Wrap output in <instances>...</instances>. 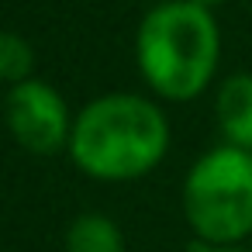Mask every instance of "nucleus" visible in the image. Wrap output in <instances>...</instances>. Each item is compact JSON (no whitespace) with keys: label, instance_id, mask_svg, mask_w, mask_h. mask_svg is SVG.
Listing matches in <instances>:
<instances>
[{"label":"nucleus","instance_id":"10","mask_svg":"<svg viewBox=\"0 0 252 252\" xmlns=\"http://www.w3.org/2000/svg\"><path fill=\"white\" fill-rule=\"evenodd\" d=\"M142 4H162V0H142Z\"/></svg>","mask_w":252,"mask_h":252},{"label":"nucleus","instance_id":"1","mask_svg":"<svg viewBox=\"0 0 252 252\" xmlns=\"http://www.w3.org/2000/svg\"><path fill=\"white\" fill-rule=\"evenodd\" d=\"M66 152L90 180L131 183L166 159L169 118L152 97L128 90L100 94L76 111Z\"/></svg>","mask_w":252,"mask_h":252},{"label":"nucleus","instance_id":"2","mask_svg":"<svg viewBox=\"0 0 252 252\" xmlns=\"http://www.w3.org/2000/svg\"><path fill=\"white\" fill-rule=\"evenodd\" d=\"M135 63L145 87L169 104L200 97L221 63V28L214 11L193 0L152 4L135 35Z\"/></svg>","mask_w":252,"mask_h":252},{"label":"nucleus","instance_id":"7","mask_svg":"<svg viewBox=\"0 0 252 252\" xmlns=\"http://www.w3.org/2000/svg\"><path fill=\"white\" fill-rule=\"evenodd\" d=\"M35 76V49L25 35L0 28V83L18 87Z\"/></svg>","mask_w":252,"mask_h":252},{"label":"nucleus","instance_id":"4","mask_svg":"<svg viewBox=\"0 0 252 252\" xmlns=\"http://www.w3.org/2000/svg\"><path fill=\"white\" fill-rule=\"evenodd\" d=\"M73 121L76 114L69 111L66 97L32 76L18 87H7L4 97V125L14 138V145H21L32 156H52L69 149V135H73Z\"/></svg>","mask_w":252,"mask_h":252},{"label":"nucleus","instance_id":"3","mask_svg":"<svg viewBox=\"0 0 252 252\" xmlns=\"http://www.w3.org/2000/svg\"><path fill=\"white\" fill-rule=\"evenodd\" d=\"M183 218L193 242L242 245L252 235V152L228 142L207 149L187 169Z\"/></svg>","mask_w":252,"mask_h":252},{"label":"nucleus","instance_id":"8","mask_svg":"<svg viewBox=\"0 0 252 252\" xmlns=\"http://www.w3.org/2000/svg\"><path fill=\"white\" fill-rule=\"evenodd\" d=\"M190 252H249V249H242V245H204V242H193Z\"/></svg>","mask_w":252,"mask_h":252},{"label":"nucleus","instance_id":"6","mask_svg":"<svg viewBox=\"0 0 252 252\" xmlns=\"http://www.w3.org/2000/svg\"><path fill=\"white\" fill-rule=\"evenodd\" d=\"M63 252H125V231L111 214L83 211L66 224Z\"/></svg>","mask_w":252,"mask_h":252},{"label":"nucleus","instance_id":"9","mask_svg":"<svg viewBox=\"0 0 252 252\" xmlns=\"http://www.w3.org/2000/svg\"><path fill=\"white\" fill-rule=\"evenodd\" d=\"M193 4H200V7H207V11H214V7L228 4V0H193Z\"/></svg>","mask_w":252,"mask_h":252},{"label":"nucleus","instance_id":"5","mask_svg":"<svg viewBox=\"0 0 252 252\" xmlns=\"http://www.w3.org/2000/svg\"><path fill=\"white\" fill-rule=\"evenodd\" d=\"M214 121L228 145L252 152V73H231L214 97Z\"/></svg>","mask_w":252,"mask_h":252}]
</instances>
